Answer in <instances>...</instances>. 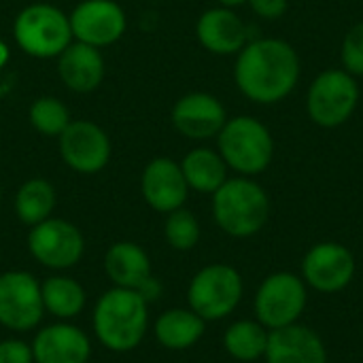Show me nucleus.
Wrapping results in <instances>:
<instances>
[{"label": "nucleus", "instance_id": "27", "mask_svg": "<svg viewBox=\"0 0 363 363\" xmlns=\"http://www.w3.org/2000/svg\"><path fill=\"white\" fill-rule=\"evenodd\" d=\"M200 236H202L200 221H198V217L189 208L183 206V208H177V211L166 215L164 238H166L170 249L181 251V253L191 251V249L198 247Z\"/></svg>", "mask_w": 363, "mask_h": 363}, {"label": "nucleus", "instance_id": "12", "mask_svg": "<svg viewBox=\"0 0 363 363\" xmlns=\"http://www.w3.org/2000/svg\"><path fill=\"white\" fill-rule=\"evenodd\" d=\"M45 315L40 283L26 270L0 274V325L11 332L34 330Z\"/></svg>", "mask_w": 363, "mask_h": 363}, {"label": "nucleus", "instance_id": "2", "mask_svg": "<svg viewBox=\"0 0 363 363\" xmlns=\"http://www.w3.org/2000/svg\"><path fill=\"white\" fill-rule=\"evenodd\" d=\"M91 325L104 349L130 353L149 330V304L136 289L113 287L96 302Z\"/></svg>", "mask_w": 363, "mask_h": 363}, {"label": "nucleus", "instance_id": "26", "mask_svg": "<svg viewBox=\"0 0 363 363\" xmlns=\"http://www.w3.org/2000/svg\"><path fill=\"white\" fill-rule=\"evenodd\" d=\"M70 121V108L55 96H38L28 106V123L40 136L57 138Z\"/></svg>", "mask_w": 363, "mask_h": 363}, {"label": "nucleus", "instance_id": "25", "mask_svg": "<svg viewBox=\"0 0 363 363\" xmlns=\"http://www.w3.org/2000/svg\"><path fill=\"white\" fill-rule=\"evenodd\" d=\"M268 336L270 330H266L257 319H240L225 330L223 349L236 362L253 363L264 359Z\"/></svg>", "mask_w": 363, "mask_h": 363}, {"label": "nucleus", "instance_id": "31", "mask_svg": "<svg viewBox=\"0 0 363 363\" xmlns=\"http://www.w3.org/2000/svg\"><path fill=\"white\" fill-rule=\"evenodd\" d=\"M143 298H145V302L147 304H151V302H155V300H160V296H162V283L151 274L138 289H136Z\"/></svg>", "mask_w": 363, "mask_h": 363}, {"label": "nucleus", "instance_id": "8", "mask_svg": "<svg viewBox=\"0 0 363 363\" xmlns=\"http://www.w3.org/2000/svg\"><path fill=\"white\" fill-rule=\"evenodd\" d=\"M308 304V287L302 277L294 272L268 274L253 298L255 319L266 330H281L300 323Z\"/></svg>", "mask_w": 363, "mask_h": 363}, {"label": "nucleus", "instance_id": "22", "mask_svg": "<svg viewBox=\"0 0 363 363\" xmlns=\"http://www.w3.org/2000/svg\"><path fill=\"white\" fill-rule=\"evenodd\" d=\"M153 332L164 349L185 351L200 342L206 332V321L191 308H170L155 319Z\"/></svg>", "mask_w": 363, "mask_h": 363}, {"label": "nucleus", "instance_id": "7", "mask_svg": "<svg viewBox=\"0 0 363 363\" xmlns=\"http://www.w3.org/2000/svg\"><path fill=\"white\" fill-rule=\"evenodd\" d=\"M242 294V274L234 266L217 262L194 274L187 287V304L206 323L221 321L238 308Z\"/></svg>", "mask_w": 363, "mask_h": 363}, {"label": "nucleus", "instance_id": "30", "mask_svg": "<svg viewBox=\"0 0 363 363\" xmlns=\"http://www.w3.org/2000/svg\"><path fill=\"white\" fill-rule=\"evenodd\" d=\"M247 4L264 21H279L289 11V0H247Z\"/></svg>", "mask_w": 363, "mask_h": 363}, {"label": "nucleus", "instance_id": "18", "mask_svg": "<svg viewBox=\"0 0 363 363\" xmlns=\"http://www.w3.org/2000/svg\"><path fill=\"white\" fill-rule=\"evenodd\" d=\"M30 347L34 363H87L91 357L89 336L68 321L43 328Z\"/></svg>", "mask_w": 363, "mask_h": 363}, {"label": "nucleus", "instance_id": "14", "mask_svg": "<svg viewBox=\"0 0 363 363\" xmlns=\"http://www.w3.org/2000/svg\"><path fill=\"white\" fill-rule=\"evenodd\" d=\"M228 117L225 104L208 91H189L170 108L172 128L191 143L215 140Z\"/></svg>", "mask_w": 363, "mask_h": 363}, {"label": "nucleus", "instance_id": "21", "mask_svg": "<svg viewBox=\"0 0 363 363\" xmlns=\"http://www.w3.org/2000/svg\"><path fill=\"white\" fill-rule=\"evenodd\" d=\"M179 164L189 191L196 194L213 196L230 179V168L223 162L221 153L206 145H198L189 149Z\"/></svg>", "mask_w": 363, "mask_h": 363}, {"label": "nucleus", "instance_id": "13", "mask_svg": "<svg viewBox=\"0 0 363 363\" xmlns=\"http://www.w3.org/2000/svg\"><path fill=\"white\" fill-rule=\"evenodd\" d=\"M68 19L72 38L96 49L119 43L128 30V15L117 0H81Z\"/></svg>", "mask_w": 363, "mask_h": 363}, {"label": "nucleus", "instance_id": "15", "mask_svg": "<svg viewBox=\"0 0 363 363\" xmlns=\"http://www.w3.org/2000/svg\"><path fill=\"white\" fill-rule=\"evenodd\" d=\"M194 34L204 51L219 57H236L238 51L251 40L249 26L238 11L221 4H215L198 15Z\"/></svg>", "mask_w": 363, "mask_h": 363}, {"label": "nucleus", "instance_id": "9", "mask_svg": "<svg viewBox=\"0 0 363 363\" xmlns=\"http://www.w3.org/2000/svg\"><path fill=\"white\" fill-rule=\"evenodd\" d=\"M57 151L72 172L98 174L102 172L113 155V143L108 132L91 119H72L68 128L57 136Z\"/></svg>", "mask_w": 363, "mask_h": 363}, {"label": "nucleus", "instance_id": "24", "mask_svg": "<svg viewBox=\"0 0 363 363\" xmlns=\"http://www.w3.org/2000/svg\"><path fill=\"white\" fill-rule=\"evenodd\" d=\"M40 296H43L45 313L53 315L60 321H70L79 317L87 302V294L83 285L64 274L45 279L40 283Z\"/></svg>", "mask_w": 363, "mask_h": 363}, {"label": "nucleus", "instance_id": "4", "mask_svg": "<svg viewBox=\"0 0 363 363\" xmlns=\"http://www.w3.org/2000/svg\"><path fill=\"white\" fill-rule=\"evenodd\" d=\"M215 143V149L221 153L230 172L251 179L270 168L277 151L272 130L253 115L228 117Z\"/></svg>", "mask_w": 363, "mask_h": 363}, {"label": "nucleus", "instance_id": "3", "mask_svg": "<svg viewBox=\"0 0 363 363\" xmlns=\"http://www.w3.org/2000/svg\"><path fill=\"white\" fill-rule=\"evenodd\" d=\"M211 198L217 228L232 238H251L270 219V196L251 177H230Z\"/></svg>", "mask_w": 363, "mask_h": 363}, {"label": "nucleus", "instance_id": "6", "mask_svg": "<svg viewBox=\"0 0 363 363\" xmlns=\"http://www.w3.org/2000/svg\"><path fill=\"white\" fill-rule=\"evenodd\" d=\"M362 87L357 77L345 68H325L308 85L304 106L308 119L321 130H336L349 123L359 106Z\"/></svg>", "mask_w": 363, "mask_h": 363}, {"label": "nucleus", "instance_id": "1", "mask_svg": "<svg viewBox=\"0 0 363 363\" xmlns=\"http://www.w3.org/2000/svg\"><path fill=\"white\" fill-rule=\"evenodd\" d=\"M234 85L253 104L274 106L287 100L302 77L298 49L277 36L251 38L234 60Z\"/></svg>", "mask_w": 363, "mask_h": 363}, {"label": "nucleus", "instance_id": "34", "mask_svg": "<svg viewBox=\"0 0 363 363\" xmlns=\"http://www.w3.org/2000/svg\"><path fill=\"white\" fill-rule=\"evenodd\" d=\"M0 208H2V187H0Z\"/></svg>", "mask_w": 363, "mask_h": 363}, {"label": "nucleus", "instance_id": "20", "mask_svg": "<svg viewBox=\"0 0 363 363\" xmlns=\"http://www.w3.org/2000/svg\"><path fill=\"white\" fill-rule=\"evenodd\" d=\"M104 272L113 287L138 289L151 277V259L140 245L119 240L111 245L104 255Z\"/></svg>", "mask_w": 363, "mask_h": 363}, {"label": "nucleus", "instance_id": "5", "mask_svg": "<svg viewBox=\"0 0 363 363\" xmlns=\"http://www.w3.org/2000/svg\"><path fill=\"white\" fill-rule=\"evenodd\" d=\"M13 38L34 60H55L74 38L68 13L51 2H30L13 19Z\"/></svg>", "mask_w": 363, "mask_h": 363}, {"label": "nucleus", "instance_id": "33", "mask_svg": "<svg viewBox=\"0 0 363 363\" xmlns=\"http://www.w3.org/2000/svg\"><path fill=\"white\" fill-rule=\"evenodd\" d=\"M215 2L221 4V6H230V9H238V6L247 4V0H215Z\"/></svg>", "mask_w": 363, "mask_h": 363}, {"label": "nucleus", "instance_id": "29", "mask_svg": "<svg viewBox=\"0 0 363 363\" xmlns=\"http://www.w3.org/2000/svg\"><path fill=\"white\" fill-rule=\"evenodd\" d=\"M0 363H34L32 347L17 338L0 340Z\"/></svg>", "mask_w": 363, "mask_h": 363}, {"label": "nucleus", "instance_id": "28", "mask_svg": "<svg viewBox=\"0 0 363 363\" xmlns=\"http://www.w3.org/2000/svg\"><path fill=\"white\" fill-rule=\"evenodd\" d=\"M340 68L353 77H363V21L353 23L340 40Z\"/></svg>", "mask_w": 363, "mask_h": 363}, {"label": "nucleus", "instance_id": "17", "mask_svg": "<svg viewBox=\"0 0 363 363\" xmlns=\"http://www.w3.org/2000/svg\"><path fill=\"white\" fill-rule=\"evenodd\" d=\"M55 70L62 85L72 94L96 91L106 77V62L102 49L72 40L57 57Z\"/></svg>", "mask_w": 363, "mask_h": 363}, {"label": "nucleus", "instance_id": "10", "mask_svg": "<svg viewBox=\"0 0 363 363\" xmlns=\"http://www.w3.org/2000/svg\"><path fill=\"white\" fill-rule=\"evenodd\" d=\"M30 255L49 270L74 268L85 253V238L81 230L60 217H49L28 232Z\"/></svg>", "mask_w": 363, "mask_h": 363}, {"label": "nucleus", "instance_id": "32", "mask_svg": "<svg viewBox=\"0 0 363 363\" xmlns=\"http://www.w3.org/2000/svg\"><path fill=\"white\" fill-rule=\"evenodd\" d=\"M9 62H11V47L6 45L4 38H0V70H4Z\"/></svg>", "mask_w": 363, "mask_h": 363}, {"label": "nucleus", "instance_id": "19", "mask_svg": "<svg viewBox=\"0 0 363 363\" xmlns=\"http://www.w3.org/2000/svg\"><path fill=\"white\" fill-rule=\"evenodd\" d=\"M266 363H328L323 338L304 323L272 330L266 347Z\"/></svg>", "mask_w": 363, "mask_h": 363}, {"label": "nucleus", "instance_id": "11", "mask_svg": "<svg viewBox=\"0 0 363 363\" xmlns=\"http://www.w3.org/2000/svg\"><path fill=\"white\" fill-rule=\"evenodd\" d=\"M357 272L355 255L336 240L313 245L302 257V281L319 294H338L351 285Z\"/></svg>", "mask_w": 363, "mask_h": 363}, {"label": "nucleus", "instance_id": "16", "mask_svg": "<svg viewBox=\"0 0 363 363\" xmlns=\"http://www.w3.org/2000/svg\"><path fill=\"white\" fill-rule=\"evenodd\" d=\"M140 194L147 206L155 213L168 215L183 208L189 198V187L181 164L166 155L149 160L140 174Z\"/></svg>", "mask_w": 363, "mask_h": 363}, {"label": "nucleus", "instance_id": "23", "mask_svg": "<svg viewBox=\"0 0 363 363\" xmlns=\"http://www.w3.org/2000/svg\"><path fill=\"white\" fill-rule=\"evenodd\" d=\"M55 204H57L55 187L51 181H47L43 177H34V179L23 181L15 194V200H13V208H15L17 219L28 228L38 225L40 221L53 217Z\"/></svg>", "mask_w": 363, "mask_h": 363}]
</instances>
